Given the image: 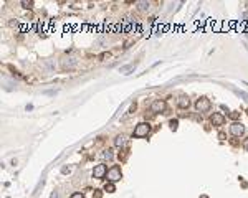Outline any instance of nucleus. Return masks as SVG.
<instances>
[{
    "label": "nucleus",
    "mask_w": 248,
    "mask_h": 198,
    "mask_svg": "<svg viewBox=\"0 0 248 198\" xmlns=\"http://www.w3.org/2000/svg\"><path fill=\"white\" fill-rule=\"evenodd\" d=\"M166 107H167V104H166V101H162V99H156V101H152V104H151V111L156 112V114L164 112Z\"/></svg>",
    "instance_id": "423d86ee"
},
{
    "label": "nucleus",
    "mask_w": 248,
    "mask_h": 198,
    "mask_svg": "<svg viewBox=\"0 0 248 198\" xmlns=\"http://www.w3.org/2000/svg\"><path fill=\"white\" fill-rule=\"evenodd\" d=\"M70 198H85V195H83V193H79V191H76V193H73Z\"/></svg>",
    "instance_id": "2eb2a0df"
},
{
    "label": "nucleus",
    "mask_w": 248,
    "mask_h": 198,
    "mask_svg": "<svg viewBox=\"0 0 248 198\" xmlns=\"http://www.w3.org/2000/svg\"><path fill=\"white\" fill-rule=\"evenodd\" d=\"M108 170H109V168H108L104 163H99V165H96L94 168H93V177H94V178H106Z\"/></svg>",
    "instance_id": "20e7f679"
},
{
    "label": "nucleus",
    "mask_w": 248,
    "mask_h": 198,
    "mask_svg": "<svg viewBox=\"0 0 248 198\" xmlns=\"http://www.w3.org/2000/svg\"><path fill=\"white\" fill-rule=\"evenodd\" d=\"M169 126H170V129H172V131H175V129L179 127V120L177 119H170L169 120Z\"/></svg>",
    "instance_id": "f8f14e48"
},
{
    "label": "nucleus",
    "mask_w": 248,
    "mask_h": 198,
    "mask_svg": "<svg viewBox=\"0 0 248 198\" xmlns=\"http://www.w3.org/2000/svg\"><path fill=\"white\" fill-rule=\"evenodd\" d=\"M202 198H209V197H202Z\"/></svg>",
    "instance_id": "4be33fe9"
},
{
    "label": "nucleus",
    "mask_w": 248,
    "mask_h": 198,
    "mask_svg": "<svg viewBox=\"0 0 248 198\" xmlns=\"http://www.w3.org/2000/svg\"><path fill=\"white\" fill-rule=\"evenodd\" d=\"M137 5H139V8H141V10H147V8H149L147 2H137Z\"/></svg>",
    "instance_id": "4468645a"
},
{
    "label": "nucleus",
    "mask_w": 248,
    "mask_h": 198,
    "mask_svg": "<svg viewBox=\"0 0 248 198\" xmlns=\"http://www.w3.org/2000/svg\"><path fill=\"white\" fill-rule=\"evenodd\" d=\"M210 107H212V103H210V99H207V98H200V99H197V103H195V109H197L198 112H207Z\"/></svg>",
    "instance_id": "7ed1b4c3"
},
{
    "label": "nucleus",
    "mask_w": 248,
    "mask_h": 198,
    "mask_svg": "<svg viewBox=\"0 0 248 198\" xmlns=\"http://www.w3.org/2000/svg\"><path fill=\"white\" fill-rule=\"evenodd\" d=\"M124 144H126V137H124V135H117V137L114 139V145H116V147H123Z\"/></svg>",
    "instance_id": "1a4fd4ad"
},
{
    "label": "nucleus",
    "mask_w": 248,
    "mask_h": 198,
    "mask_svg": "<svg viewBox=\"0 0 248 198\" xmlns=\"http://www.w3.org/2000/svg\"><path fill=\"white\" fill-rule=\"evenodd\" d=\"M134 64H128V66H121L119 68V73H123V74H129V71H132L134 69Z\"/></svg>",
    "instance_id": "9d476101"
},
{
    "label": "nucleus",
    "mask_w": 248,
    "mask_h": 198,
    "mask_svg": "<svg viewBox=\"0 0 248 198\" xmlns=\"http://www.w3.org/2000/svg\"><path fill=\"white\" fill-rule=\"evenodd\" d=\"M177 106L180 107V109H189V106H190V99H189V96L182 94L177 98Z\"/></svg>",
    "instance_id": "6e6552de"
},
{
    "label": "nucleus",
    "mask_w": 248,
    "mask_h": 198,
    "mask_svg": "<svg viewBox=\"0 0 248 198\" xmlns=\"http://www.w3.org/2000/svg\"><path fill=\"white\" fill-rule=\"evenodd\" d=\"M104 157H106V159H113V154H111V150H106V152H104Z\"/></svg>",
    "instance_id": "a211bd4d"
},
{
    "label": "nucleus",
    "mask_w": 248,
    "mask_h": 198,
    "mask_svg": "<svg viewBox=\"0 0 248 198\" xmlns=\"http://www.w3.org/2000/svg\"><path fill=\"white\" fill-rule=\"evenodd\" d=\"M134 111H136V104H132V106L129 107V112H134Z\"/></svg>",
    "instance_id": "aec40b11"
},
{
    "label": "nucleus",
    "mask_w": 248,
    "mask_h": 198,
    "mask_svg": "<svg viewBox=\"0 0 248 198\" xmlns=\"http://www.w3.org/2000/svg\"><path fill=\"white\" fill-rule=\"evenodd\" d=\"M228 116H230V119L233 120V122H237V119H238V117H240V112H237V111H233V112H230V114H228Z\"/></svg>",
    "instance_id": "ddd939ff"
},
{
    "label": "nucleus",
    "mask_w": 248,
    "mask_h": 198,
    "mask_svg": "<svg viewBox=\"0 0 248 198\" xmlns=\"http://www.w3.org/2000/svg\"><path fill=\"white\" fill-rule=\"evenodd\" d=\"M230 134L235 135V137H240V135L245 134V126L241 122H233L230 126Z\"/></svg>",
    "instance_id": "39448f33"
},
{
    "label": "nucleus",
    "mask_w": 248,
    "mask_h": 198,
    "mask_svg": "<svg viewBox=\"0 0 248 198\" xmlns=\"http://www.w3.org/2000/svg\"><path fill=\"white\" fill-rule=\"evenodd\" d=\"M106 178L109 182H117V180H121V178H123V172H121V168L117 165H113L109 170H108Z\"/></svg>",
    "instance_id": "f03ea898"
},
{
    "label": "nucleus",
    "mask_w": 248,
    "mask_h": 198,
    "mask_svg": "<svg viewBox=\"0 0 248 198\" xmlns=\"http://www.w3.org/2000/svg\"><path fill=\"white\" fill-rule=\"evenodd\" d=\"M151 132V124L149 122H139L134 129V137H146V135Z\"/></svg>",
    "instance_id": "f257e3e1"
},
{
    "label": "nucleus",
    "mask_w": 248,
    "mask_h": 198,
    "mask_svg": "<svg viewBox=\"0 0 248 198\" xmlns=\"http://www.w3.org/2000/svg\"><path fill=\"white\" fill-rule=\"evenodd\" d=\"M210 122L213 124V126H217V127H220V126H223V122H225V116L220 112H213L212 116H210Z\"/></svg>",
    "instance_id": "0eeeda50"
},
{
    "label": "nucleus",
    "mask_w": 248,
    "mask_h": 198,
    "mask_svg": "<svg viewBox=\"0 0 248 198\" xmlns=\"http://www.w3.org/2000/svg\"><path fill=\"white\" fill-rule=\"evenodd\" d=\"M98 193H94V198H101V193H99V190H96Z\"/></svg>",
    "instance_id": "412c9836"
},
{
    "label": "nucleus",
    "mask_w": 248,
    "mask_h": 198,
    "mask_svg": "<svg viewBox=\"0 0 248 198\" xmlns=\"http://www.w3.org/2000/svg\"><path fill=\"white\" fill-rule=\"evenodd\" d=\"M243 148H245V150H247V152H248V137L243 140Z\"/></svg>",
    "instance_id": "6ab92c4d"
},
{
    "label": "nucleus",
    "mask_w": 248,
    "mask_h": 198,
    "mask_svg": "<svg viewBox=\"0 0 248 198\" xmlns=\"http://www.w3.org/2000/svg\"><path fill=\"white\" fill-rule=\"evenodd\" d=\"M218 139L220 140H225V139H227V134H225V132H218Z\"/></svg>",
    "instance_id": "f3484780"
},
{
    "label": "nucleus",
    "mask_w": 248,
    "mask_h": 198,
    "mask_svg": "<svg viewBox=\"0 0 248 198\" xmlns=\"http://www.w3.org/2000/svg\"><path fill=\"white\" fill-rule=\"evenodd\" d=\"M22 5H23L25 8H32L33 7V2H22Z\"/></svg>",
    "instance_id": "dca6fc26"
},
{
    "label": "nucleus",
    "mask_w": 248,
    "mask_h": 198,
    "mask_svg": "<svg viewBox=\"0 0 248 198\" xmlns=\"http://www.w3.org/2000/svg\"><path fill=\"white\" fill-rule=\"evenodd\" d=\"M104 191H108V193H113V191H116V187H114L113 182H108V183L104 185Z\"/></svg>",
    "instance_id": "9b49d317"
}]
</instances>
